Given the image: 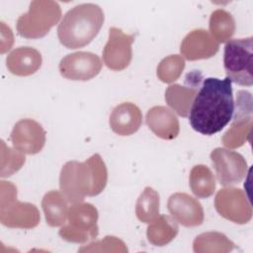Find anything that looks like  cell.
Wrapping results in <instances>:
<instances>
[{"label": "cell", "instance_id": "6da1fadb", "mask_svg": "<svg viewBox=\"0 0 253 253\" xmlns=\"http://www.w3.org/2000/svg\"><path fill=\"white\" fill-rule=\"evenodd\" d=\"M234 113V101L231 81L209 77L197 93L189 113V122L193 129L212 135L220 131L231 120Z\"/></svg>", "mask_w": 253, "mask_h": 253}, {"label": "cell", "instance_id": "7a4b0ae2", "mask_svg": "<svg viewBox=\"0 0 253 253\" xmlns=\"http://www.w3.org/2000/svg\"><path fill=\"white\" fill-rule=\"evenodd\" d=\"M108 182L106 164L100 154H93L84 162L68 161L60 171L59 188L71 204L81 203L104 191Z\"/></svg>", "mask_w": 253, "mask_h": 253}, {"label": "cell", "instance_id": "3957f363", "mask_svg": "<svg viewBox=\"0 0 253 253\" xmlns=\"http://www.w3.org/2000/svg\"><path fill=\"white\" fill-rule=\"evenodd\" d=\"M105 17L102 8L93 3H84L68 10L57 27V37L69 49L89 44L100 32Z\"/></svg>", "mask_w": 253, "mask_h": 253}, {"label": "cell", "instance_id": "277c9868", "mask_svg": "<svg viewBox=\"0 0 253 253\" xmlns=\"http://www.w3.org/2000/svg\"><path fill=\"white\" fill-rule=\"evenodd\" d=\"M61 18L59 4L51 0L32 1L29 11L17 20V32L26 39H40L48 34Z\"/></svg>", "mask_w": 253, "mask_h": 253}, {"label": "cell", "instance_id": "5b68a950", "mask_svg": "<svg viewBox=\"0 0 253 253\" xmlns=\"http://www.w3.org/2000/svg\"><path fill=\"white\" fill-rule=\"evenodd\" d=\"M252 37L229 40L224 46L223 66L226 77L241 86L253 84Z\"/></svg>", "mask_w": 253, "mask_h": 253}, {"label": "cell", "instance_id": "8992f818", "mask_svg": "<svg viewBox=\"0 0 253 253\" xmlns=\"http://www.w3.org/2000/svg\"><path fill=\"white\" fill-rule=\"evenodd\" d=\"M98 211L90 203H76L68 210L67 224L58 231L59 236L72 243L83 244L98 236Z\"/></svg>", "mask_w": 253, "mask_h": 253}, {"label": "cell", "instance_id": "52a82bcc", "mask_svg": "<svg viewBox=\"0 0 253 253\" xmlns=\"http://www.w3.org/2000/svg\"><path fill=\"white\" fill-rule=\"evenodd\" d=\"M236 108L233 122L222 135V144L230 149L242 146L249 138L252 128V96L249 92L240 90L237 93Z\"/></svg>", "mask_w": 253, "mask_h": 253}, {"label": "cell", "instance_id": "ba28073f", "mask_svg": "<svg viewBox=\"0 0 253 253\" xmlns=\"http://www.w3.org/2000/svg\"><path fill=\"white\" fill-rule=\"evenodd\" d=\"M214 208L220 216L237 224H245L252 217L248 197L239 188L228 186L220 189L214 198Z\"/></svg>", "mask_w": 253, "mask_h": 253}, {"label": "cell", "instance_id": "9c48e42d", "mask_svg": "<svg viewBox=\"0 0 253 253\" xmlns=\"http://www.w3.org/2000/svg\"><path fill=\"white\" fill-rule=\"evenodd\" d=\"M217 181L224 187L240 183L248 170L245 158L238 152L217 147L211 152Z\"/></svg>", "mask_w": 253, "mask_h": 253}, {"label": "cell", "instance_id": "30bf717a", "mask_svg": "<svg viewBox=\"0 0 253 253\" xmlns=\"http://www.w3.org/2000/svg\"><path fill=\"white\" fill-rule=\"evenodd\" d=\"M133 39L132 35H127L119 28H110L108 42L103 49V61L109 69L121 71L129 65Z\"/></svg>", "mask_w": 253, "mask_h": 253}, {"label": "cell", "instance_id": "8fae6325", "mask_svg": "<svg viewBox=\"0 0 253 253\" xmlns=\"http://www.w3.org/2000/svg\"><path fill=\"white\" fill-rule=\"evenodd\" d=\"M100 57L89 51H77L64 56L59 62L60 74L69 80L87 81L97 76L102 69Z\"/></svg>", "mask_w": 253, "mask_h": 253}, {"label": "cell", "instance_id": "7c38bea8", "mask_svg": "<svg viewBox=\"0 0 253 253\" xmlns=\"http://www.w3.org/2000/svg\"><path fill=\"white\" fill-rule=\"evenodd\" d=\"M10 137L14 148L24 154H37L45 144V130L32 119L17 122Z\"/></svg>", "mask_w": 253, "mask_h": 253}, {"label": "cell", "instance_id": "4fadbf2b", "mask_svg": "<svg viewBox=\"0 0 253 253\" xmlns=\"http://www.w3.org/2000/svg\"><path fill=\"white\" fill-rule=\"evenodd\" d=\"M167 208L171 216L181 225L195 227L203 223L205 214L201 203L186 193H175L168 199Z\"/></svg>", "mask_w": 253, "mask_h": 253}, {"label": "cell", "instance_id": "5bb4252c", "mask_svg": "<svg viewBox=\"0 0 253 253\" xmlns=\"http://www.w3.org/2000/svg\"><path fill=\"white\" fill-rule=\"evenodd\" d=\"M41 215L38 208L30 203L16 200L0 206V221L10 228L30 229L40 223Z\"/></svg>", "mask_w": 253, "mask_h": 253}, {"label": "cell", "instance_id": "9a60e30c", "mask_svg": "<svg viewBox=\"0 0 253 253\" xmlns=\"http://www.w3.org/2000/svg\"><path fill=\"white\" fill-rule=\"evenodd\" d=\"M219 48V43L204 29L190 32L180 45L181 54L188 60H200L212 57Z\"/></svg>", "mask_w": 253, "mask_h": 253}, {"label": "cell", "instance_id": "2e32d148", "mask_svg": "<svg viewBox=\"0 0 253 253\" xmlns=\"http://www.w3.org/2000/svg\"><path fill=\"white\" fill-rule=\"evenodd\" d=\"M142 123L140 109L133 103L124 102L116 106L109 119L112 130L119 135H130L136 132Z\"/></svg>", "mask_w": 253, "mask_h": 253}, {"label": "cell", "instance_id": "e0dca14e", "mask_svg": "<svg viewBox=\"0 0 253 253\" xmlns=\"http://www.w3.org/2000/svg\"><path fill=\"white\" fill-rule=\"evenodd\" d=\"M145 120L149 129L162 139L171 140L179 134V120L170 109L164 106H154L149 109Z\"/></svg>", "mask_w": 253, "mask_h": 253}, {"label": "cell", "instance_id": "ac0fdd59", "mask_svg": "<svg viewBox=\"0 0 253 253\" xmlns=\"http://www.w3.org/2000/svg\"><path fill=\"white\" fill-rule=\"evenodd\" d=\"M42 58L39 50L31 46H20L12 50L6 57L8 70L17 76H29L42 66Z\"/></svg>", "mask_w": 253, "mask_h": 253}, {"label": "cell", "instance_id": "d6986e66", "mask_svg": "<svg viewBox=\"0 0 253 253\" xmlns=\"http://www.w3.org/2000/svg\"><path fill=\"white\" fill-rule=\"evenodd\" d=\"M67 200L61 192L49 191L42 200V208L46 223L51 227L65 224L68 215Z\"/></svg>", "mask_w": 253, "mask_h": 253}, {"label": "cell", "instance_id": "ffe728a7", "mask_svg": "<svg viewBox=\"0 0 253 253\" xmlns=\"http://www.w3.org/2000/svg\"><path fill=\"white\" fill-rule=\"evenodd\" d=\"M197 93L195 86L172 84L165 91V101L177 115L185 118L189 116Z\"/></svg>", "mask_w": 253, "mask_h": 253}, {"label": "cell", "instance_id": "44dd1931", "mask_svg": "<svg viewBox=\"0 0 253 253\" xmlns=\"http://www.w3.org/2000/svg\"><path fill=\"white\" fill-rule=\"evenodd\" d=\"M177 221L169 215L161 214L155 220L148 223L146 236L148 241L155 246H164L170 243L178 234Z\"/></svg>", "mask_w": 253, "mask_h": 253}, {"label": "cell", "instance_id": "7402d4cb", "mask_svg": "<svg viewBox=\"0 0 253 253\" xmlns=\"http://www.w3.org/2000/svg\"><path fill=\"white\" fill-rule=\"evenodd\" d=\"M234 249V243L223 233L209 231L199 234L193 242L196 253H227Z\"/></svg>", "mask_w": 253, "mask_h": 253}, {"label": "cell", "instance_id": "603a6c76", "mask_svg": "<svg viewBox=\"0 0 253 253\" xmlns=\"http://www.w3.org/2000/svg\"><path fill=\"white\" fill-rule=\"evenodd\" d=\"M189 185L197 198L207 199L215 191V178L208 166L199 164L191 169Z\"/></svg>", "mask_w": 253, "mask_h": 253}, {"label": "cell", "instance_id": "cb8c5ba5", "mask_svg": "<svg viewBox=\"0 0 253 253\" xmlns=\"http://www.w3.org/2000/svg\"><path fill=\"white\" fill-rule=\"evenodd\" d=\"M210 34L219 43L229 41L235 32V21L232 15L223 10L217 9L210 17Z\"/></svg>", "mask_w": 253, "mask_h": 253}, {"label": "cell", "instance_id": "d4e9b609", "mask_svg": "<svg viewBox=\"0 0 253 253\" xmlns=\"http://www.w3.org/2000/svg\"><path fill=\"white\" fill-rule=\"evenodd\" d=\"M159 194L151 187H145L137 198L135 215L138 220L150 223L159 216Z\"/></svg>", "mask_w": 253, "mask_h": 253}, {"label": "cell", "instance_id": "484cf974", "mask_svg": "<svg viewBox=\"0 0 253 253\" xmlns=\"http://www.w3.org/2000/svg\"><path fill=\"white\" fill-rule=\"evenodd\" d=\"M184 68V57L179 54H171L164 57L159 62L156 74L160 81L164 83H172L181 76Z\"/></svg>", "mask_w": 253, "mask_h": 253}, {"label": "cell", "instance_id": "4316f807", "mask_svg": "<svg viewBox=\"0 0 253 253\" xmlns=\"http://www.w3.org/2000/svg\"><path fill=\"white\" fill-rule=\"evenodd\" d=\"M26 159L24 153L6 146L5 142L1 140V170L0 176L2 178L9 177L19 171L24 165Z\"/></svg>", "mask_w": 253, "mask_h": 253}, {"label": "cell", "instance_id": "83f0119b", "mask_svg": "<svg viewBox=\"0 0 253 253\" xmlns=\"http://www.w3.org/2000/svg\"><path fill=\"white\" fill-rule=\"evenodd\" d=\"M79 252H121L125 253L127 248L125 242L115 236H106L105 238L93 241L88 245L78 249Z\"/></svg>", "mask_w": 253, "mask_h": 253}]
</instances>
